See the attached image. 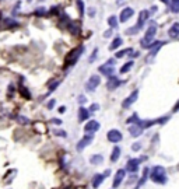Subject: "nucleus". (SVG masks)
Returning a JSON list of instances; mask_svg holds the SVG:
<instances>
[{"label":"nucleus","mask_w":179,"mask_h":189,"mask_svg":"<svg viewBox=\"0 0 179 189\" xmlns=\"http://www.w3.org/2000/svg\"><path fill=\"white\" fill-rule=\"evenodd\" d=\"M155 34H157V24H155L154 21L150 23L148 28H147L146 31V35H144V38L141 39V46L146 49H150L153 45V42H154V37Z\"/></svg>","instance_id":"1"},{"label":"nucleus","mask_w":179,"mask_h":189,"mask_svg":"<svg viewBox=\"0 0 179 189\" xmlns=\"http://www.w3.org/2000/svg\"><path fill=\"white\" fill-rule=\"evenodd\" d=\"M150 178L153 182L155 183H167V175H165V168L161 165H155L153 167L151 172H150Z\"/></svg>","instance_id":"2"},{"label":"nucleus","mask_w":179,"mask_h":189,"mask_svg":"<svg viewBox=\"0 0 179 189\" xmlns=\"http://www.w3.org/2000/svg\"><path fill=\"white\" fill-rule=\"evenodd\" d=\"M83 51H84V46H79V48L73 49L71 52L67 55L66 58V63H64V67H71L73 64H76V62L80 59V56H81Z\"/></svg>","instance_id":"3"},{"label":"nucleus","mask_w":179,"mask_h":189,"mask_svg":"<svg viewBox=\"0 0 179 189\" xmlns=\"http://www.w3.org/2000/svg\"><path fill=\"white\" fill-rule=\"evenodd\" d=\"M100 83H101V77L100 76H95V74H94V76H91V77H90V80L85 83V90H87V91H90V92L95 91V88L100 85Z\"/></svg>","instance_id":"4"},{"label":"nucleus","mask_w":179,"mask_h":189,"mask_svg":"<svg viewBox=\"0 0 179 189\" xmlns=\"http://www.w3.org/2000/svg\"><path fill=\"white\" fill-rule=\"evenodd\" d=\"M92 140H94V134L87 133V134H85V136L81 139V140H80L79 143H77V150H79V151H83V150H84L85 147L88 146V144L91 143Z\"/></svg>","instance_id":"5"},{"label":"nucleus","mask_w":179,"mask_h":189,"mask_svg":"<svg viewBox=\"0 0 179 189\" xmlns=\"http://www.w3.org/2000/svg\"><path fill=\"white\" fill-rule=\"evenodd\" d=\"M106 137H108V140H109L111 143H119L123 136H122V133L118 129H111V130L108 132V134H106Z\"/></svg>","instance_id":"6"},{"label":"nucleus","mask_w":179,"mask_h":189,"mask_svg":"<svg viewBox=\"0 0 179 189\" xmlns=\"http://www.w3.org/2000/svg\"><path fill=\"white\" fill-rule=\"evenodd\" d=\"M124 177H126V170H118L116 171L115 178H113V183H112L113 188H118V186L123 182Z\"/></svg>","instance_id":"7"},{"label":"nucleus","mask_w":179,"mask_h":189,"mask_svg":"<svg viewBox=\"0 0 179 189\" xmlns=\"http://www.w3.org/2000/svg\"><path fill=\"white\" fill-rule=\"evenodd\" d=\"M98 72H100L101 74H104V76H108V77H111V76H113V72H115V67H113L112 64H108V63H105V64H102V66H100V67H98Z\"/></svg>","instance_id":"8"},{"label":"nucleus","mask_w":179,"mask_h":189,"mask_svg":"<svg viewBox=\"0 0 179 189\" xmlns=\"http://www.w3.org/2000/svg\"><path fill=\"white\" fill-rule=\"evenodd\" d=\"M98 129H100V123H98L97 121H94V119L90 121V122H87L84 126V130L87 132V133H91V134H94Z\"/></svg>","instance_id":"9"},{"label":"nucleus","mask_w":179,"mask_h":189,"mask_svg":"<svg viewBox=\"0 0 179 189\" xmlns=\"http://www.w3.org/2000/svg\"><path fill=\"white\" fill-rule=\"evenodd\" d=\"M137 97H139V90H134V91L132 92V94L129 95V97L123 101V104H122V107H123V108H129L132 104H133V102H136Z\"/></svg>","instance_id":"10"},{"label":"nucleus","mask_w":179,"mask_h":189,"mask_svg":"<svg viewBox=\"0 0 179 189\" xmlns=\"http://www.w3.org/2000/svg\"><path fill=\"white\" fill-rule=\"evenodd\" d=\"M133 14H134V10L132 9V7H126V9H123L120 11V17H119V20H120V23H126Z\"/></svg>","instance_id":"11"},{"label":"nucleus","mask_w":179,"mask_h":189,"mask_svg":"<svg viewBox=\"0 0 179 189\" xmlns=\"http://www.w3.org/2000/svg\"><path fill=\"white\" fill-rule=\"evenodd\" d=\"M139 165H140V160L139 158H132L128 161V164H126V170L129 171V172H137V170H139Z\"/></svg>","instance_id":"12"},{"label":"nucleus","mask_w":179,"mask_h":189,"mask_svg":"<svg viewBox=\"0 0 179 189\" xmlns=\"http://www.w3.org/2000/svg\"><path fill=\"white\" fill-rule=\"evenodd\" d=\"M120 84H122V81L118 79V77L111 76L109 80H108V83H106V87H108V90H115V88H118Z\"/></svg>","instance_id":"13"},{"label":"nucleus","mask_w":179,"mask_h":189,"mask_svg":"<svg viewBox=\"0 0 179 189\" xmlns=\"http://www.w3.org/2000/svg\"><path fill=\"white\" fill-rule=\"evenodd\" d=\"M148 17H150V11H147V10H143V11H140V14H139V23H137V27L141 30V27L144 25V23L148 20Z\"/></svg>","instance_id":"14"},{"label":"nucleus","mask_w":179,"mask_h":189,"mask_svg":"<svg viewBox=\"0 0 179 189\" xmlns=\"http://www.w3.org/2000/svg\"><path fill=\"white\" fill-rule=\"evenodd\" d=\"M129 132H130V134L133 137H137V136H140V134H141L143 128L139 125V123H134V125H132L130 128H129Z\"/></svg>","instance_id":"15"},{"label":"nucleus","mask_w":179,"mask_h":189,"mask_svg":"<svg viewBox=\"0 0 179 189\" xmlns=\"http://www.w3.org/2000/svg\"><path fill=\"white\" fill-rule=\"evenodd\" d=\"M104 179H105V175H104V174H97L94 178H92V188L97 189L98 186L104 182Z\"/></svg>","instance_id":"16"},{"label":"nucleus","mask_w":179,"mask_h":189,"mask_svg":"<svg viewBox=\"0 0 179 189\" xmlns=\"http://www.w3.org/2000/svg\"><path fill=\"white\" fill-rule=\"evenodd\" d=\"M88 116H90V111L85 109V108H79V121L80 122H84V121H87Z\"/></svg>","instance_id":"17"},{"label":"nucleus","mask_w":179,"mask_h":189,"mask_svg":"<svg viewBox=\"0 0 179 189\" xmlns=\"http://www.w3.org/2000/svg\"><path fill=\"white\" fill-rule=\"evenodd\" d=\"M168 34H169V37H171V38L179 37V23H173V25L169 28Z\"/></svg>","instance_id":"18"},{"label":"nucleus","mask_w":179,"mask_h":189,"mask_svg":"<svg viewBox=\"0 0 179 189\" xmlns=\"http://www.w3.org/2000/svg\"><path fill=\"white\" fill-rule=\"evenodd\" d=\"M119 157H120V149H119L118 146H115L112 150V154H111V161L116 162L119 160Z\"/></svg>","instance_id":"19"},{"label":"nucleus","mask_w":179,"mask_h":189,"mask_svg":"<svg viewBox=\"0 0 179 189\" xmlns=\"http://www.w3.org/2000/svg\"><path fill=\"white\" fill-rule=\"evenodd\" d=\"M123 43V41H122V38H119V37H116L115 39L112 41V43L109 45V51H115L116 48H119V46Z\"/></svg>","instance_id":"20"},{"label":"nucleus","mask_w":179,"mask_h":189,"mask_svg":"<svg viewBox=\"0 0 179 189\" xmlns=\"http://www.w3.org/2000/svg\"><path fill=\"white\" fill-rule=\"evenodd\" d=\"M102 161H104V157L101 156V154H94V156L90 158V162H91L92 165H98V164H101Z\"/></svg>","instance_id":"21"},{"label":"nucleus","mask_w":179,"mask_h":189,"mask_svg":"<svg viewBox=\"0 0 179 189\" xmlns=\"http://www.w3.org/2000/svg\"><path fill=\"white\" fill-rule=\"evenodd\" d=\"M171 11L175 14L179 13V0H171Z\"/></svg>","instance_id":"22"},{"label":"nucleus","mask_w":179,"mask_h":189,"mask_svg":"<svg viewBox=\"0 0 179 189\" xmlns=\"http://www.w3.org/2000/svg\"><path fill=\"white\" fill-rule=\"evenodd\" d=\"M132 66H133V62H132V60H130V62H128V63H124L123 66L120 67V73H122V74L128 73V72L132 69Z\"/></svg>","instance_id":"23"},{"label":"nucleus","mask_w":179,"mask_h":189,"mask_svg":"<svg viewBox=\"0 0 179 189\" xmlns=\"http://www.w3.org/2000/svg\"><path fill=\"white\" fill-rule=\"evenodd\" d=\"M108 24L111 25V28H112V30H113V28L118 27V20H116L115 15H111L109 18H108Z\"/></svg>","instance_id":"24"},{"label":"nucleus","mask_w":179,"mask_h":189,"mask_svg":"<svg viewBox=\"0 0 179 189\" xmlns=\"http://www.w3.org/2000/svg\"><path fill=\"white\" fill-rule=\"evenodd\" d=\"M133 51H132V48H126V49H123V51H119L118 53H116V58H123V56H126V53H132Z\"/></svg>","instance_id":"25"},{"label":"nucleus","mask_w":179,"mask_h":189,"mask_svg":"<svg viewBox=\"0 0 179 189\" xmlns=\"http://www.w3.org/2000/svg\"><path fill=\"white\" fill-rule=\"evenodd\" d=\"M60 84V80H58V81H53L51 85H49V92H52V91H55L56 90V87Z\"/></svg>","instance_id":"26"},{"label":"nucleus","mask_w":179,"mask_h":189,"mask_svg":"<svg viewBox=\"0 0 179 189\" xmlns=\"http://www.w3.org/2000/svg\"><path fill=\"white\" fill-rule=\"evenodd\" d=\"M77 7L80 9V15L84 14V4H83V0H77Z\"/></svg>","instance_id":"27"},{"label":"nucleus","mask_w":179,"mask_h":189,"mask_svg":"<svg viewBox=\"0 0 179 189\" xmlns=\"http://www.w3.org/2000/svg\"><path fill=\"white\" fill-rule=\"evenodd\" d=\"M17 121H18L20 123H22V125H27V123L30 122V121H28V118H25V116H18V118H17Z\"/></svg>","instance_id":"28"},{"label":"nucleus","mask_w":179,"mask_h":189,"mask_svg":"<svg viewBox=\"0 0 179 189\" xmlns=\"http://www.w3.org/2000/svg\"><path fill=\"white\" fill-rule=\"evenodd\" d=\"M98 109H100V105L98 104H92V105H90V108H88L90 112H97Z\"/></svg>","instance_id":"29"},{"label":"nucleus","mask_w":179,"mask_h":189,"mask_svg":"<svg viewBox=\"0 0 179 189\" xmlns=\"http://www.w3.org/2000/svg\"><path fill=\"white\" fill-rule=\"evenodd\" d=\"M139 30H140V28L136 25V27H132V28H129V30L126 31V32H128V34H130V35H133V34H137V31H139Z\"/></svg>","instance_id":"30"},{"label":"nucleus","mask_w":179,"mask_h":189,"mask_svg":"<svg viewBox=\"0 0 179 189\" xmlns=\"http://www.w3.org/2000/svg\"><path fill=\"white\" fill-rule=\"evenodd\" d=\"M45 14H46V10L42 9V7H41V9H37V10H35V15H45Z\"/></svg>","instance_id":"31"},{"label":"nucleus","mask_w":179,"mask_h":189,"mask_svg":"<svg viewBox=\"0 0 179 189\" xmlns=\"http://www.w3.org/2000/svg\"><path fill=\"white\" fill-rule=\"evenodd\" d=\"M20 92H21V95H24L27 100H30V92L27 91V90L24 88V87H21V90H20Z\"/></svg>","instance_id":"32"},{"label":"nucleus","mask_w":179,"mask_h":189,"mask_svg":"<svg viewBox=\"0 0 179 189\" xmlns=\"http://www.w3.org/2000/svg\"><path fill=\"white\" fill-rule=\"evenodd\" d=\"M53 133H55L56 136H60V137H66L67 136L66 132H63V130H53Z\"/></svg>","instance_id":"33"},{"label":"nucleus","mask_w":179,"mask_h":189,"mask_svg":"<svg viewBox=\"0 0 179 189\" xmlns=\"http://www.w3.org/2000/svg\"><path fill=\"white\" fill-rule=\"evenodd\" d=\"M77 101H79V102H80V104H85V102H87V98H85L84 97V95H79V98H77Z\"/></svg>","instance_id":"34"},{"label":"nucleus","mask_w":179,"mask_h":189,"mask_svg":"<svg viewBox=\"0 0 179 189\" xmlns=\"http://www.w3.org/2000/svg\"><path fill=\"white\" fill-rule=\"evenodd\" d=\"M140 149H141V144L140 143H134L133 146H132V150H133V151H139Z\"/></svg>","instance_id":"35"},{"label":"nucleus","mask_w":179,"mask_h":189,"mask_svg":"<svg viewBox=\"0 0 179 189\" xmlns=\"http://www.w3.org/2000/svg\"><path fill=\"white\" fill-rule=\"evenodd\" d=\"M55 104H56V100H51L48 102V105H46V107H48V109H52V108L55 107Z\"/></svg>","instance_id":"36"},{"label":"nucleus","mask_w":179,"mask_h":189,"mask_svg":"<svg viewBox=\"0 0 179 189\" xmlns=\"http://www.w3.org/2000/svg\"><path fill=\"white\" fill-rule=\"evenodd\" d=\"M97 53H98V49H94V52H92V56L90 58V62H94L97 59Z\"/></svg>","instance_id":"37"},{"label":"nucleus","mask_w":179,"mask_h":189,"mask_svg":"<svg viewBox=\"0 0 179 189\" xmlns=\"http://www.w3.org/2000/svg\"><path fill=\"white\" fill-rule=\"evenodd\" d=\"M111 35H112V30H108L105 34H104V37H105V38H109Z\"/></svg>","instance_id":"38"},{"label":"nucleus","mask_w":179,"mask_h":189,"mask_svg":"<svg viewBox=\"0 0 179 189\" xmlns=\"http://www.w3.org/2000/svg\"><path fill=\"white\" fill-rule=\"evenodd\" d=\"M51 122L52 123H55V125H60V123H62V121H60V119H52V121H51Z\"/></svg>","instance_id":"39"},{"label":"nucleus","mask_w":179,"mask_h":189,"mask_svg":"<svg viewBox=\"0 0 179 189\" xmlns=\"http://www.w3.org/2000/svg\"><path fill=\"white\" fill-rule=\"evenodd\" d=\"M64 111H66V107H60V108H59V112H60V113H63Z\"/></svg>","instance_id":"40"},{"label":"nucleus","mask_w":179,"mask_h":189,"mask_svg":"<svg viewBox=\"0 0 179 189\" xmlns=\"http://www.w3.org/2000/svg\"><path fill=\"white\" fill-rule=\"evenodd\" d=\"M178 109H179V102L175 105V107H173V112H176V111H178Z\"/></svg>","instance_id":"41"},{"label":"nucleus","mask_w":179,"mask_h":189,"mask_svg":"<svg viewBox=\"0 0 179 189\" xmlns=\"http://www.w3.org/2000/svg\"><path fill=\"white\" fill-rule=\"evenodd\" d=\"M162 3H165V4H168V0H161Z\"/></svg>","instance_id":"42"}]
</instances>
